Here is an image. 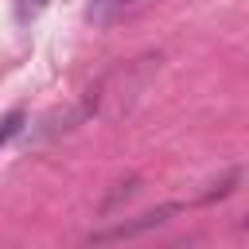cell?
Returning <instances> with one entry per match:
<instances>
[{
    "instance_id": "cell-1",
    "label": "cell",
    "mask_w": 249,
    "mask_h": 249,
    "mask_svg": "<svg viewBox=\"0 0 249 249\" xmlns=\"http://www.w3.org/2000/svg\"><path fill=\"white\" fill-rule=\"evenodd\" d=\"M132 4H140V0H89V19H109V16H117Z\"/></svg>"
},
{
    "instance_id": "cell-3",
    "label": "cell",
    "mask_w": 249,
    "mask_h": 249,
    "mask_svg": "<svg viewBox=\"0 0 249 249\" xmlns=\"http://www.w3.org/2000/svg\"><path fill=\"white\" fill-rule=\"evenodd\" d=\"M43 4L47 0H16V12H19V19H31V16L43 12Z\"/></svg>"
},
{
    "instance_id": "cell-2",
    "label": "cell",
    "mask_w": 249,
    "mask_h": 249,
    "mask_svg": "<svg viewBox=\"0 0 249 249\" xmlns=\"http://www.w3.org/2000/svg\"><path fill=\"white\" fill-rule=\"evenodd\" d=\"M19 124H23V113H19V109H12L8 117H0V144H8V140L19 132Z\"/></svg>"
}]
</instances>
